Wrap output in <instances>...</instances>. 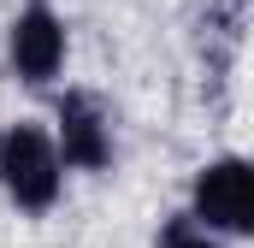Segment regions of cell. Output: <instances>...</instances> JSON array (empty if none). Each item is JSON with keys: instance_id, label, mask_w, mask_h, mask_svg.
<instances>
[{"instance_id": "cell-3", "label": "cell", "mask_w": 254, "mask_h": 248, "mask_svg": "<svg viewBox=\"0 0 254 248\" xmlns=\"http://www.w3.org/2000/svg\"><path fill=\"white\" fill-rule=\"evenodd\" d=\"M54 154L65 172H107L113 166V119L101 107V95L89 89H65L54 101Z\"/></svg>"}, {"instance_id": "cell-5", "label": "cell", "mask_w": 254, "mask_h": 248, "mask_svg": "<svg viewBox=\"0 0 254 248\" xmlns=\"http://www.w3.org/2000/svg\"><path fill=\"white\" fill-rule=\"evenodd\" d=\"M160 248H225V243L207 237V231H195L190 219H172V225L160 231Z\"/></svg>"}, {"instance_id": "cell-4", "label": "cell", "mask_w": 254, "mask_h": 248, "mask_svg": "<svg viewBox=\"0 0 254 248\" xmlns=\"http://www.w3.org/2000/svg\"><path fill=\"white\" fill-rule=\"evenodd\" d=\"M65 48H71L65 42V18L48 0H24V12L6 30V65H12V77L30 83V89H48L65 71Z\"/></svg>"}, {"instance_id": "cell-1", "label": "cell", "mask_w": 254, "mask_h": 248, "mask_svg": "<svg viewBox=\"0 0 254 248\" xmlns=\"http://www.w3.org/2000/svg\"><path fill=\"white\" fill-rule=\"evenodd\" d=\"M0 189L18 213H48L65 189V166L54 154V136L42 124L18 119L0 130Z\"/></svg>"}, {"instance_id": "cell-2", "label": "cell", "mask_w": 254, "mask_h": 248, "mask_svg": "<svg viewBox=\"0 0 254 248\" xmlns=\"http://www.w3.org/2000/svg\"><path fill=\"white\" fill-rule=\"evenodd\" d=\"M190 219L195 231H207V237H249L254 231V172L243 154H219V160H207L201 172H195L190 184Z\"/></svg>"}]
</instances>
